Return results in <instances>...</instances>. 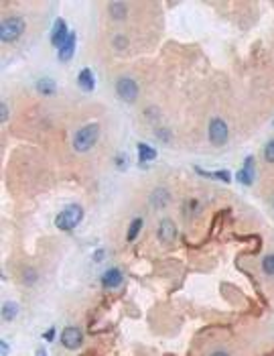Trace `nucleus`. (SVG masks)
Here are the masks:
<instances>
[{"instance_id":"obj_14","label":"nucleus","mask_w":274,"mask_h":356,"mask_svg":"<svg viewBox=\"0 0 274 356\" xmlns=\"http://www.w3.org/2000/svg\"><path fill=\"white\" fill-rule=\"evenodd\" d=\"M136 151H138V161H142V163H150V161L156 159V151L152 147H148L146 143H138Z\"/></svg>"},{"instance_id":"obj_30","label":"nucleus","mask_w":274,"mask_h":356,"mask_svg":"<svg viewBox=\"0 0 274 356\" xmlns=\"http://www.w3.org/2000/svg\"><path fill=\"white\" fill-rule=\"evenodd\" d=\"M272 206H274V201H272Z\"/></svg>"},{"instance_id":"obj_19","label":"nucleus","mask_w":274,"mask_h":356,"mask_svg":"<svg viewBox=\"0 0 274 356\" xmlns=\"http://www.w3.org/2000/svg\"><path fill=\"white\" fill-rule=\"evenodd\" d=\"M140 230H142V218H134V220L130 222V228H128V234H126L128 242H134V240H136Z\"/></svg>"},{"instance_id":"obj_25","label":"nucleus","mask_w":274,"mask_h":356,"mask_svg":"<svg viewBox=\"0 0 274 356\" xmlns=\"http://www.w3.org/2000/svg\"><path fill=\"white\" fill-rule=\"evenodd\" d=\"M43 338H45V340H53V338H55V328H49V330L43 334Z\"/></svg>"},{"instance_id":"obj_21","label":"nucleus","mask_w":274,"mask_h":356,"mask_svg":"<svg viewBox=\"0 0 274 356\" xmlns=\"http://www.w3.org/2000/svg\"><path fill=\"white\" fill-rule=\"evenodd\" d=\"M264 159H266L268 163H274V139L272 141H268L266 147H264Z\"/></svg>"},{"instance_id":"obj_10","label":"nucleus","mask_w":274,"mask_h":356,"mask_svg":"<svg viewBox=\"0 0 274 356\" xmlns=\"http://www.w3.org/2000/svg\"><path fill=\"white\" fill-rule=\"evenodd\" d=\"M122 283V273L118 271V269H108L104 275H102V285L106 287V289H114V287H118Z\"/></svg>"},{"instance_id":"obj_22","label":"nucleus","mask_w":274,"mask_h":356,"mask_svg":"<svg viewBox=\"0 0 274 356\" xmlns=\"http://www.w3.org/2000/svg\"><path fill=\"white\" fill-rule=\"evenodd\" d=\"M24 281H26L29 285L35 283V281H37V273H35L33 269H26V271H24Z\"/></svg>"},{"instance_id":"obj_11","label":"nucleus","mask_w":274,"mask_h":356,"mask_svg":"<svg viewBox=\"0 0 274 356\" xmlns=\"http://www.w3.org/2000/svg\"><path fill=\"white\" fill-rule=\"evenodd\" d=\"M77 84H79V88H81L84 92H92L94 86H96V82H94V71H92L90 67H84V69L79 71V75H77Z\"/></svg>"},{"instance_id":"obj_12","label":"nucleus","mask_w":274,"mask_h":356,"mask_svg":"<svg viewBox=\"0 0 274 356\" xmlns=\"http://www.w3.org/2000/svg\"><path fill=\"white\" fill-rule=\"evenodd\" d=\"M57 53H59V59L61 61H69L73 57V53H75V33H71L67 37V41L63 43L61 49H57Z\"/></svg>"},{"instance_id":"obj_28","label":"nucleus","mask_w":274,"mask_h":356,"mask_svg":"<svg viewBox=\"0 0 274 356\" xmlns=\"http://www.w3.org/2000/svg\"><path fill=\"white\" fill-rule=\"evenodd\" d=\"M0 348H2V356H6V354H8V346H6V344H4V342H2V344H0Z\"/></svg>"},{"instance_id":"obj_17","label":"nucleus","mask_w":274,"mask_h":356,"mask_svg":"<svg viewBox=\"0 0 274 356\" xmlns=\"http://www.w3.org/2000/svg\"><path fill=\"white\" fill-rule=\"evenodd\" d=\"M195 171L199 173V175H207L209 179H220V181H226V183H230L232 181V173L230 171H205V169H201V167H195Z\"/></svg>"},{"instance_id":"obj_3","label":"nucleus","mask_w":274,"mask_h":356,"mask_svg":"<svg viewBox=\"0 0 274 356\" xmlns=\"http://www.w3.org/2000/svg\"><path fill=\"white\" fill-rule=\"evenodd\" d=\"M22 31H24V18L8 16L0 24V39H2V43H12L22 35Z\"/></svg>"},{"instance_id":"obj_15","label":"nucleus","mask_w":274,"mask_h":356,"mask_svg":"<svg viewBox=\"0 0 274 356\" xmlns=\"http://www.w3.org/2000/svg\"><path fill=\"white\" fill-rule=\"evenodd\" d=\"M126 10H128V4L126 2H120V0L110 2V6H108V12L112 14L114 20H122L126 16Z\"/></svg>"},{"instance_id":"obj_13","label":"nucleus","mask_w":274,"mask_h":356,"mask_svg":"<svg viewBox=\"0 0 274 356\" xmlns=\"http://www.w3.org/2000/svg\"><path fill=\"white\" fill-rule=\"evenodd\" d=\"M169 199H171V195H169V191H167L165 187H156V189L152 191V195H150V204H152L156 210H162V208L169 204Z\"/></svg>"},{"instance_id":"obj_27","label":"nucleus","mask_w":274,"mask_h":356,"mask_svg":"<svg viewBox=\"0 0 274 356\" xmlns=\"http://www.w3.org/2000/svg\"><path fill=\"white\" fill-rule=\"evenodd\" d=\"M209 356H230V352H226V350H215V352H211Z\"/></svg>"},{"instance_id":"obj_4","label":"nucleus","mask_w":274,"mask_h":356,"mask_svg":"<svg viewBox=\"0 0 274 356\" xmlns=\"http://www.w3.org/2000/svg\"><path fill=\"white\" fill-rule=\"evenodd\" d=\"M116 94H118L120 100H124V102L130 104V102H136L138 94H140V88H138V84L132 78H120L116 82Z\"/></svg>"},{"instance_id":"obj_9","label":"nucleus","mask_w":274,"mask_h":356,"mask_svg":"<svg viewBox=\"0 0 274 356\" xmlns=\"http://www.w3.org/2000/svg\"><path fill=\"white\" fill-rule=\"evenodd\" d=\"M252 167H254V157H246L244 169H240V171L236 173V179H238L240 183H244V185H252V183H254V171H252Z\"/></svg>"},{"instance_id":"obj_26","label":"nucleus","mask_w":274,"mask_h":356,"mask_svg":"<svg viewBox=\"0 0 274 356\" xmlns=\"http://www.w3.org/2000/svg\"><path fill=\"white\" fill-rule=\"evenodd\" d=\"M102 257H104V250L100 248V250H96V255H94V261H96V263H100V261H102Z\"/></svg>"},{"instance_id":"obj_29","label":"nucleus","mask_w":274,"mask_h":356,"mask_svg":"<svg viewBox=\"0 0 274 356\" xmlns=\"http://www.w3.org/2000/svg\"><path fill=\"white\" fill-rule=\"evenodd\" d=\"M37 356H45V350H43V348H39V350H37Z\"/></svg>"},{"instance_id":"obj_20","label":"nucleus","mask_w":274,"mask_h":356,"mask_svg":"<svg viewBox=\"0 0 274 356\" xmlns=\"http://www.w3.org/2000/svg\"><path fill=\"white\" fill-rule=\"evenodd\" d=\"M262 271H264L266 275L274 277V255H266V257L262 259Z\"/></svg>"},{"instance_id":"obj_18","label":"nucleus","mask_w":274,"mask_h":356,"mask_svg":"<svg viewBox=\"0 0 274 356\" xmlns=\"http://www.w3.org/2000/svg\"><path fill=\"white\" fill-rule=\"evenodd\" d=\"M16 314H18V306L14 301H6L2 306V320L4 322H12L16 318Z\"/></svg>"},{"instance_id":"obj_24","label":"nucleus","mask_w":274,"mask_h":356,"mask_svg":"<svg viewBox=\"0 0 274 356\" xmlns=\"http://www.w3.org/2000/svg\"><path fill=\"white\" fill-rule=\"evenodd\" d=\"M0 110H2V118H0V120H2V122H6V118H8V108H6V104H4V102L0 104Z\"/></svg>"},{"instance_id":"obj_16","label":"nucleus","mask_w":274,"mask_h":356,"mask_svg":"<svg viewBox=\"0 0 274 356\" xmlns=\"http://www.w3.org/2000/svg\"><path fill=\"white\" fill-rule=\"evenodd\" d=\"M37 90H39V94H41V96H53V94H55V90H57V86H55V82H53V80L43 78V80H39V82H37Z\"/></svg>"},{"instance_id":"obj_23","label":"nucleus","mask_w":274,"mask_h":356,"mask_svg":"<svg viewBox=\"0 0 274 356\" xmlns=\"http://www.w3.org/2000/svg\"><path fill=\"white\" fill-rule=\"evenodd\" d=\"M114 45H116L118 49H122V47L126 45V37H116V39H114Z\"/></svg>"},{"instance_id":"obj_2","label":"nucleus","mask_w":274,"mask_h":356,"mask_svg":"<svg viewBox=\"0 0 274 356\" xmlns=\"http://www.w3.org/2000/svg\"><path fill=\"white\" fill-rule=\"evenodd\" d=\"M81 220H84V208L73 204V206H67L65 210H61L55 216V226L59 230H73Z\"/></svg>"},{"instance_id":"obj_5","label":"nucleus","mask_w":274,"mask_h":356,"mask_svg":"<svg viewBox=\"0 0 274 356\" xmlns=\"http://www.w3.org/2000/svg\"><path fill=\"white\" fill-rule=\"evenodd\" d=\"M228 137H230L228 124L222 118H211V122H209V141H211V145L222 147V145L228 143Z\"/></svg>"},{"instance_id":"obj_1","label":"nucleus","mask_w":274,"mask_h":356,"mask_svg":"<svg viewBox=\"0 0 274 356\" xmlns=\"http://www.w3.org/2000/svg\"><path fill=\"white\" fill-rule=\"evenodd\" d=\"M98 137H100V126L98 124H86V126H81L75 133V137H73V149L77 153H86V151H90L98 143Z\"/></svg>"},{"instance_id":"obj_6","label":"nucleus","mask_w":274,"mask_h":356,"mask_svg":"<svg viewBox=\"0 0 274 356\" xmlns=\"http://www.w3.org/2000/svg\"><path fill=\"white\" fill-rule=\"evenodd\" d=\"M84 342V336H81V330L75 328V326H69L61 332V344L67 348V350H77Z\"/></svg>"},{"instance_id":"obj_8","label":"nucleus","mask_w":274,"mask_h":356,"mask_svg":"<svg viewBox=\"0 0 274 356\" xmlns=\"http://www.w3.org/2000/svg\"><path fill=\"white\" fill-rule=\"evenodd\" d=\"M71 33L67 31V24H65V20L63 18H57L55 20V24H53V33H51V45L53 47H57V49H61L63 47V43L67 41V37H69Z\"/></svg>"},{"instance_id":"obj_7","label":"nucleus","mask_w":274,"mask_h":356,"mask_svg":"<svg viewBox=\"0 0 274 356\" xmlns=\"http://www.w3.org/2000/svg\"><path fill=\"white\" fill-rule=\"evenodd\" d=\"M156 236H158V240H160L162 244L175 242V238H177V226H175V222H173V220H169V218L160 220L158 230H156Z\"/></svg>"}]
</instances>
